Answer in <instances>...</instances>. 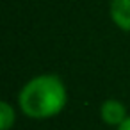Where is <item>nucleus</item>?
Masks as SVG:
<instances>
[{
  "mask_svg": "<svg viewBox=\"0 0 130 130\" xmlns=\"http://www.w3.org/2000/svg\"><path fill=\"white\" fill-rule=\"evenodd\" d=\"M66 86L57 75H38L30 78L18 94V105L27 118L48 119L64 109Z\"/></svg>",
  "mask_w": 130,
  "mask_h": 130,
  "instance_id": "f257e3e1",
  "label": "nucleus"
},
{
  "mask_svg": "<svg viewBox=\"0 0 130 130\" xmlns=\"http://www.w3.org/2000/svg\"><path fill=\"white\" fill-rule=\"evenodd\" d=\"M100 118L103 119V123L110 125V126H119L126 118V107L119 102V100H114V98H109L102 103L100 107Z\"/></svg>",
  "mask_w": 130,
  "mask_h": 130,
  "instance_id": "f03ea898",
  "label": "nucleus"
},
{
  "mask_svg": "<svg viewBox=\"0 0 130 130\" xmlns=\"http://www.w3.org/2000/svg\"><path fill=\"white\" fill-rule=\"evenodd\" d=\"M109 13L114 25L125 32H130V0H110Z\"/></svg>",
  "mask_w": 130,
  "mask_h": 130,
  "instance_id": "7ed1b4c3",
  "label": "nucleus"
},
{
  "mask_svg": "<svg viewBox=\"0 0 130 130\" xmlns=\"http://www.w3.org/2000/svg\"><path fill=\"white\" fill-rule=\"evenodd\" d=\"M16 121L14 109L11 107L9 102H0V130H9Z\"/></svg>",
  "mask_w": 130,
  "mask_h": 130,
  "instance_id": "20e7f679",
  "label": "nucleus"
},
{
  "mask_svg": "<svg viewBox=\"0 0 130 130\" xmlns=\"http://www.w3.org/2000/svg\"><path fill=\"white\" fill-rule=\"evenodd\" d=\"M118 130H130V116H128V118H126V119L118 126Z\"/></svg>",
  "mask_w": 130,
  "mask_h": 130,
  "instance_id": "39448f33",
  "label": "nucleus"
}]
</instances>
